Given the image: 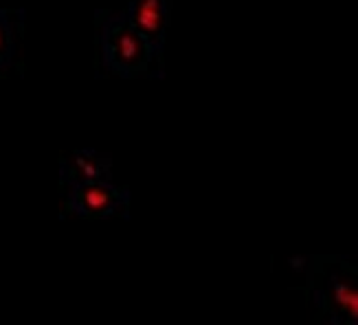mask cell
<instances>
[{
  "label": "cell",
  "mask_w": 358,
  "mask_h": 325,
  "mask_svg": "<svg viewBox=\"0 0 358 325\" xmlns=\"http://www.w3.org/2000/svg\"><path fill=\"white\" fill-rule=\"evenodd\" d=\"M308 292L317 310L332 323H358V266L345 259H315Z\"/></svg>",
  "instance_id": "2"
},
{
  "label": "cell",
  "mask_w": 358,
  "mask_h": 325,
  "mask_svg": "<svg viewBox=\"0 0 358 325\" xmlns=\"http://www.w3.org/2000/svg\"><path fill=\"white\" fill-rule=\"evenodd\" d=\"M123 11L152 49L165 57L169 22H172V0H128Z\"/></svg>",
  "instance_id": "4"
},
{
  "label": "cell",
  "mask_w": 358,
  "mask_h": 325,
  "mask_svg": "<svg viewBox=\"0 0 358 325\" xmlns=\"http://www.w3.org/2000/svg\"><path fill=\"white\" fill-rule=\"evenodd\" d=\"M165 57L148 44L123 9L95 11V75L121 80H163Z\"/></svg>",
  "instance_id": "1"
},
{
  "label": "cell",
  "mask_w": 358,
  "mask_h": 325,
  "mask_svg": "<svg viewBox=\"0 0 358 325\" xmlns=\"http://www.w3.org/2000/svg\"><path fill=\"white\" fill-rule=\"evenodd\" d=\"M27 31V9H0V75L9 71L24 73L22 44Z\"/></svg>",
  "instance_id": "6"
},
{
  "label": "cell",
  "mask_w": 358,
  "mask_h": 325,
  "mask_svg": "<svg viewBox=\"0 0 358 325\" xmlns=\"http://www.w3.org/2000/svg\"><path fill=\"white\" fill-rule=\"evenodd\" d=\"M62 209L59 218H121L130 220L132 213V189L115 185L113 180H84L59 185Z\"/></svg>",
  "instance_id": "3"
},
{
  "label": "cell",
  "mask_w": 358,
  "mask_h": 325,
  "mask_svg": "<svg viewBox=\"0 0 358 325\" xmlns=\"http://www.w3.org/2000/svg\"><path fill=\"white\" fill-rule=\"evenodd\" d=\"M84 180H113V157L92 147L69 150L59 154L57 185Z\"/></svg>",
  "instance_id": "5"
}]
</instances>
